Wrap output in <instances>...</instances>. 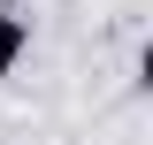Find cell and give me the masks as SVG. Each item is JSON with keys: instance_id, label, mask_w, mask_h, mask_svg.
<instances>
[{"instance_id": "cell-1", "label": "cell", "mask_w": 153, "mask_h": 145, "mask_svg": "<svg viewBox=\"0 0 153 145\" xmlns=\"http://www.w3.org/2000/svg\"><path fill=\"white\" fill-rule=\"evenodd\" d=\"M31 54V16L16 8H0V76H16V61Z\"/></svg>"}]
</instances>
